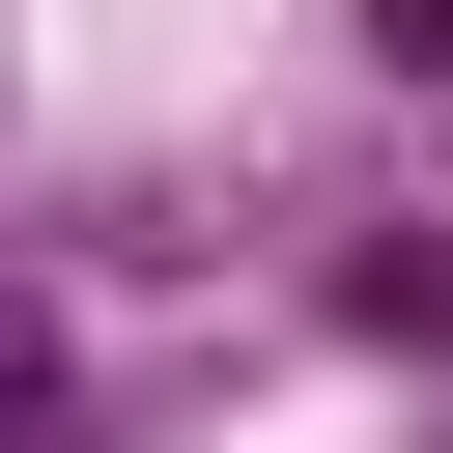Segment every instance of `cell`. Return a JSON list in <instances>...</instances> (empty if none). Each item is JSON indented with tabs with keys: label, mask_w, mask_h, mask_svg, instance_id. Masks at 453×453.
<instances>
[{
	"label": "cell",
	"mask_w": 453,
	"mask_h": 453,
	"mask_svg": "<svg viewBox=\"0 0 453 453\" xmlns=\"http://www.w3.org/2000/svg\"><path fill=\"white\" fill-rule=\"evenodd\" d=\"M396 311H425V340H453V255H396Z\"/></svg>",
	"instance_id": "cell-1"
},
{
	"label": "cell",
	"mask_w": 453,
	"mask_h": 453,
	"mask_svg": "<svg viewBox=\"0 0 453 453\" xmlns=\"http://www.w3.org/2000/svg\"><path fill=\"white\" fill-rule=\"evenodd\" d=\"M28 396H57V368H28V340H0V453H28Z\"/></svg>",
	"instance_id": "cell-2"
}]
</instances>
